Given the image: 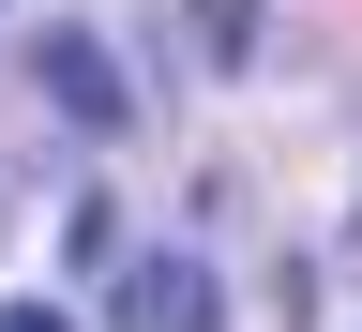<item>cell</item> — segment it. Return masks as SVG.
Here are the masks:
<instances>
[{
    "mask_svg": "<svg viewBox=\"0 0 362 332\" xmlns=\"http://www.w3.org/2000/svg\"><path fill=\"white\" fill-rule=\"evenodd\" d=\"M106 332H226V287H211V257H121V287H106Z\"/></svg>",
    "mask_w": 362,
    "mask_h": 332,
    "instance_id": "obj_1",
    "label": "cell"
},
{
    "mask_svg": "<svg viewBox=\"0 0 362 332\" xmlns=\"http://www.w3.org/2000/svg\"><path fill=\"white\" fill-rule=\"evenodd\" d=\"M30 76H45V106L90 121V136H121V121H136V76H121L90 30H45V45H30Z\"/></svg>",
    "mask_w": 362,
    "mask_h": 332,
    "instance_id": "obj_2",
    "label": "cell"
},
{
    "mask_svg": "<svg viewBox=\"0 0 362 332\" xmlns=\"http://www.w3.org/2000/svg\"><path fill=\"white\" fill-rule=\"evenodd\" d=\"M181 45H197L211 76H242L257 61V0H181Z\"/></svg>",
    "mask_w": 362,
    "mask_h": 332,
    "instance_id": "obj_3",
    "label": "cell"
},
{
    "mask_svg": "<svg viewBox=\"0 0 362 332\" xmlns=\"http://www.w3.org/2000/svg\"><path fill=\"white\" fill-rule=\"evenodd\" d=\"M0 332H76V317L61 302H0Z\"/></svg>",
    "mask_w": 362,
    "mask_h": 332,
    "instance_id": "obj_4",
    "label": "cell"
}]
</instances>
